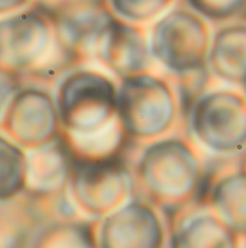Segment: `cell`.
Masks as SVG:
<instances>
[{
	"label": "cell",
	"mask_w": 246,
	"mask_h": 248,
	"mask_svg": "<svg viewBox=\"0 0 246 248\" xmlns=\"http://www.w3.org/2000/svg\"><path fill=\"white\" fill-rule=\"evenodd\" d=\"M23 0H0V10H7L14 6H19Z\"/></svg>",
	"instance_id": "1"
}]
</instances>
